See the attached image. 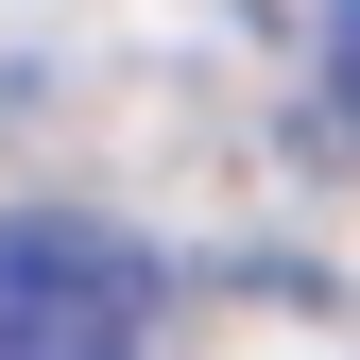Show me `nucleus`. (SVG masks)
<instances>
[{
    "label": "nucleus",
    "mask_w": 360,
    "mask_h": 360,
    "mask_svg": "<svg viewBox=\"0 0 360 360\" xmlns=\"http://www.w3.org/2000/svg\"><path fill=\"white\" fill-rule=\"evenodd\" d=\"M155 240L103 206H0V360H138L155 343Z\"/></svg>",
    "instance_id": "obj_1"
},
{
    "label": "nucleus",
    "mask_w": 360,
    "mask_h": 360,
    "mask_svg": "<svg viewBox=\"0 0 360 360\" xmlns=\"http://www.w3.org/2000/svg\"><path fill=\"white\" fill-rule=\"evenodd\" d=\"M326 103L360 120V0H343V18H326Z\"/></svg>",
    "instance_id": "obj_2"
}]
</instances>
